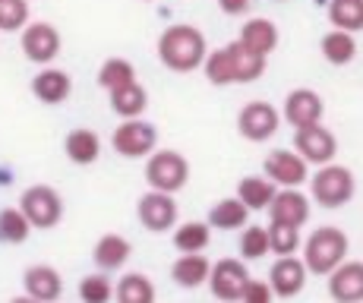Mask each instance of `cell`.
<instances>
[{"mask_svg": "<svg viewBox=\"0 0 363 303\" xmlns=\"http://www.w3.org/2000/svg\"><path fill=\"white\" fill-rule=\"evenodd\" d=\"M323 114H325V101H323V95L313 89H294V92H288V98H284L281 117L294 126V130L297 126L319 123Z\"/></svg>", "mask_w": 363, "mask_h": 303, "instance_id": "9a60e30c", "label": "cell"}, {"mask_svg": "<svg viewBox=\"0 0 363 303\" xmlns=\"http://www.w3.org/2000/svg\"><path fill=\"white\" fill-rule=\"evenodd\" d=\"M23 285H26V297L41 303H51L64 294V278H60V272L54 265H29L23 275Z\"/></svg>", "mask_w": 363, "mask_h": 303, "instance_id": "e0dca14e", "label": "cell"}, {"mask_svg": "<svg viewBox=\"0 0 363 303\" xmlns=\"http://www.w3.org/2000/svg\"><path fill=\"white\" fill-rule=\"evenodd\" d=\"M310 193L323 209H341L354 199L357 180L351 167L329 161V165H319V171L310 177Z\"/></svg>", "mask_w": 363, "mask_h": 303, "instance_id": "7a4b0ae2", "label": "cell"}, {"mask_svg": "<svg viewBox=\"0 0 363 303\" xmlns=\"http://www.w3.org/2000/svg\"><path fill=\"white\" fill-rule=\"evenodd\" d=\"M29 234L32 224L23 215V209H4L0 212V243H26Z\"/></svg>", "mask_w": 363, "mask_h": 303, "instance_id": "d6a6232c", "label": "cell"}, {"mask_svg": "<svg viewBox=\"0 0 363 303\" xmlns=\"http://www.w3.org/2000/svg\"><path fill=\"white\" fill-rule=\"evenodd\" d=\"M250 218V209L243 206L237 196H228V199H218L212 209H208V228L212 231H237L243 228Z\"/></svg>", "mask_w": 363, "mask_h": 303, "instance_id": "d4e9b609", "label": "cell"}, {"mask_svg": "<svg viewBox=\"0 0 363 303\" xmlns=\"http://www.w3.org/2000/svg\"><path fill=\"white\" fill-rule=\"evenodd\" d=\"M19 209H23V215L29 218L32 231L57 228L60 218H64V199H60V193L54 187H48V183H35V187L23 189Z\"/></svg>", "mask_w": 363, "mask_h": 303, "instance_id": "277c9868", "label": "cell"}, {"mask_svg": "<svg viewBox=\"0 0 363 303\" xmlns=\"http://www.w3.org/2000/svg\"><path fill=\"white\" fill-rule=\"evenodd\" d=\"M114 297L121 303H152L155 300V285L149 275L143 272H127L114 287Z\"/></svg>", "mask_w": 363, "mask_h": 303, "instance_id": "83f0119b", "label": "cell"}, {"mask_svg": "<svg viewBox=\"0 0 363 303\" xmlns=\"http://www.w3.org/2000/svg\"><path fill=\"white\" fill-rule=\"evenodd\" d=\"M294 149L306 165H329L338 155V139L332 130H325L323 121L310 123V126H297L294 130Z\"/></svg>", "mask_w": 363, "mask_h": 303, "instance_id": "52a82bcc", "label": "cell"}, {"mask_svg": "<svg viewBox=\"0 0 363 303\" xmlns=\"http://www.w3.org/2000/svg\"><path fill=\"white\" fill-rule=\"evenodd\" d=\"M29 23V0H0V32H19Z\"/></svg>", "mask_w": 363, "mask_h": 303, "instance_id": "d590c367", "label": "cell"}, {"mask_svg": "<svg viewBox=\"0 0 363 303\" xmlns=\"http://www.w3.org/2000/svg\"><path fill=\"white\" fill-rule=\"evenodd\" d=\"M208 54V41L196 26H167V29L158 35V60L164 63L174 73H193V70L202 67Z\"/></svg>", "mask_w": 363, "mask_h": 303, "instance_id": "6da1fadb", "label": "cell"}, {"mask_svg": "<svg viewBox=\"0 0 363 303\" xmlns=\"http://www.w3.org/2000/svg\"><path fill=\"white\" fill-rule=\"evenodd\" d=\"M347 256V237L341 228H319L303 243V265L313 275H329Z\"/></svg>", "mask_w": 363, "mask_h": 303, "instance_id": "3957f363", "label": "cell"}, {"mask_svg": "<svg viewBox=\"0 0 363 303\" xmlns=\"http://www.w3.org/2000/svg\"><path fill=\"white\" fill-rule=\"evenodd\" d=\"M218 6L225 16H243L253 6V0H218Z\"/></svg>", "mask_w": 363, "mask_h": 303, "instance_id": "f35d334b", "label": "cell"}, {"mask_svg": "<svg viewBox=\"0 0 363 303\" xmlns=\"http://www.w3.org/2000/svg\"><path fill=\"white\" fill-rule=\"evenodd\" d=\"M250 272L240 259H218V263L208 269V281L206 285L212 287V294L218 300H240V291L247 285Z\"/></svg>", "mask_w": 363, "mask_h": 303, "instance_id": "4fadbf2b", "label": "cell"}, {"mask_svg": "<svg viewBox=\"0 0 363 303\" xmlns=\"http://www.w3.org/2000/svg\"><path fill=\"white\" fill-rule=\"evenodd\" d=\"M269 250L278 253V256H291L300 246V228H291V224H278L269 221Z\"/></svg>", "mask_w": 363, "mask_h": 303, "instance_id": "836d02e7", "label": "cell"}, {"mask_svg": "<svg viewBox=\"0 0 363 303\" xmlns=\"http://www.w3.org/2000/svg\"><path fill=\"white\" fill-rule=\"evenodd\" d=\"M174 246L180 253H202L212 241V228L208 221H184V224H174Z\"/></svg>", "mask_w": 363, "mask_h": 303, "instance_id": "f1b7e54d", "label": "cell"}, {"mask_svg": "<svg viewBox=\"0 0 363 303\" xmlns=\"http://www.w3.org/2000/svg\"><path fill=\"white\" fill-rule=\"evenodd\" d=\"M262 171L275 187H303L310 180V165L291 149H275L265 155Z\"/></svg>", "mask_w": 363, "mask_h": 303, "instance_id": "30bf717a", "label": "cell"}, {"mask_svg": "<svg viewBox=\"0 0 363 303\" xmlns=\"http://www.w3.org/2000/svg\"><path fill=\"white\" fill-rule=\"evenodd\" d=\"M190 180V165L180 152L162 149V152H149L145 161V183L152 189H162V193H180Z\"/></svg>", "mask_w": 363, "mask_h": 303, "instance_id": "5b68a950", "label": "cell"}, {"mask_svg": "<svg viewBox=\"0 0 363 303\" xmlns=\"http://www.w3.org/2000/svg\"><path fill=\"white\" fill-rule=\"evenodd\" d=\"M329 23L335 29L360 32L363 29V0H329Z\"/></svg>", "mask_w": 363, "mask_h": 303, "instance_id": "f546056e", "label": "cell"}, {"mask_svg": "<svg viewBox=\"0 0 363 303\" xmlns=\"http://www.w3.org/2000/svg\"><path fill=\"white\" fill-rule=\"evenodd\" d=\"M319 48H323V57L332 67H347V63L357 57V38H354V32H345V29L325 32Z\"/></svg>", "mask_w": 363, "mask_h": 303, "instance_id": "484cf974", "label": "cell"}, {"mask_svg": "<svg viewBox=\"0 0 363 303\" xmlns=\"http://www.w3.org/2000/svg\"><path fill=\"white\" fill-rule=\"evenodd\" d=\"M278 126H281V114H278L269 101H250V104H243L240 114H237V130H240V136L250 139V143H265V139H272L278 133Z\"/></svg>", "mask_w": 363, "mask_h": 303, "instance_id": "9c48e42d", "label": "cell"}, {"mask_svg": "<svg viewBox=\"0 0 363 303\" xmlns=\"http://www.w3.org/2000/svg\"><path fill=\"white\" fill-rule=\"evenodd\" d=\"M136 215H139V221H143V228L152 231V234L171 231L174 224H177V202H174V193L149 189L145 196H139Z\"/></svg>", "mask_w": 363, "mask_h": 303, "instance_id": "ba28073f", "label": "cell"}, {"mask_svg": "<svg viewBox=\"0 0 363 303\" xmlns=\"http://www.w3.org/2000/svg\"><path fill=\"white\" fill-rule=\"evenodd\" d=\"M278 38H281V35H278V26L272 23V19H265V16L247 19V23H243V29H240V35H237V41H240L243 48L262 54V57H269V54L275 51Z\"/></svg>", "mask_w": 363, "mask_h": 303, "instance_id": "d6986e66", "label": "cell"}, {"mask_svg": "<svg viewBox=\"0 0 363 303\" xmlns=\"http://www.w3.org/2000/svg\"><path fill=\"white\" fill-rule=\"evenodd\" d=\"M111 297H114V285H111V278L104 272L86 275V278L79 281V300H86V303H108Z\"/></svg>", "mask_w": 363, "mask_h": 303, "instance_id": "e575fe53", "label": "cell"}, {"mask_svg": "<svg viewBox=\"0 0 363 303\" xmlns=\"http://www.w3.org/2000/svg\"><path fill=\"white\" fill-rule=\"evenodd\" d=\"M228 54H231V67H234V82H240V86H247V82H256L259 76L265 73V60L262 54L250 51V48H243L240 41H231V45H225Z\"/></svg>", "mask_w": 363, "mask_h": 303, "instance_id": "603a6c76", "label": "cell"}, {"mask_svg": "<svg viewBox=\"0 0 363 303\" xmlns=\"http://www.w3.org/2000/svg\"><path fill=\"white\" fill-rule=\"evenodd\" d=\"M208 269H212V263L202 253H184V256L174 259L171 278H174V285L193 291V287H202L208 281Z\"/></svg>", "mask_w": 363, "mask_h": 303, "instance_id": "44dd1931", "label": "cell"}, {"mask_svg": "<svg viewBox=\"0 0 363 303\" xmlns=\"http://www.w3.org/2000/svg\"><path fill=\"white\" fill-rule=\"evenodd\" d=\"M133 256V243L127 241V237L121 234H104L99 243H95V265H99L101 272H117L127 265V259Z\"/></svg>", "mask_w": 363, "mask_h": 303, "instance_id": "7402d4cb", "label": "cell"}, {"mask_svg": "<svg viewBox=\"0 0 363 303\" xmlns=\"http://www.w3.org/2000/svg\"><path fill=\"white\" fill-rule=\"evenodd\" d=\"M272 196H275V183L269 177H243L237 183V199L243 202V206L250 209V212H262V209H269Z\"/></svg>", "mask_w": 363, "mask_h": 303, "instance_id": "4316f807", "label": "cell"}, {"mask_svg": "<svg viewBox=\"0 0 363 303\" xmlns=\"http://www.w3.org/2000/svg\"><path fill=\"white\" fill-rule=\"evenodd\" d=\"M202 70H206V79L212 82V86H218V89L234 86V67H231V54H228V48L208 51L206 60H202Z\"/></svg>", "mask_w": 363, "mask_h": 303, "instance_id": "4dcf8cb0", "label": "cell"}, {"mask_svg": "<svg viewBox=\"0 0 363 303\" xmlns=\"http://www.w3.org/2000/svg\"><path fill=\"white\" fill-rule=\"evenodd\" d=\"M275 294H272L269 281H256V278H247V285H243L240 291V300L243 303H269Z\"/></svg>", "mask_w": 363, "mask_h": 303, "instance_id": "74e56055", "label": "cell"}, {"mask_svg": "<svg viewBox=\"0 0 363 303\" xmlns=\"http://www.w3.org/2000/svg\"><path fill=\"white\" fill-rule=\"evenodd\" d=\"M265 253H269V231L259 228V224H253V228L243 231V237H240V256L243 259H262Z\"/></svg>", "mask_w": 363, "mask_h": 303, "instance_id": "8d00e7d4", "label": "cell"}, {"mask_svg": "<svg viewBox=\"0 0 363 303\" xmlns=\"http://www.w3.org/2000/svg\"><path fill=\"white\" fill-rule=\"evenodd\" d=\"M136 79V67L127 57H111L99 67V86L104 92L117 89V86H127V82Z\"/></svg>", "mask_w": 363, "mask_h": 303, "instance_id": "1f68e13d", "label": "cell"}, {"mask_svg": "<svg viewBox=\"0 0 363 303\" xmlns=\"http://www.w3.org/2000/svg\"><path fill=\"white\" fill-rule=\"evenodd\" d=\"M329 278V297L338 303H357L363 300V263L345 259L325 275Z\"/></svg>", "mask_w": 363, "mask_h": 303, "instance_id": "2e32d148", "label": "cell"}, {"mask_svg": "<svg viewBox=\"0 0 363 303\" xmlns=\"http://www.w3.org/2000/svg\"><path fill=\"white\" fill-rule=\"evenodd\" d=\"M108 95H111V111L117 117H143V111L149 108V92L139 86L136 79L127 82V86L111 89Z\"/></svg>", "mask_w": 363, "mask_h": 303, "instance_id": "cb8c5ba5", "label": "cell"}, {"mask_svg": "<svg viewBox=\"0 0 363 303\" xmlns=\"http://www.w3.org/2000/svg\"><path fill=\"white\" fill-rule=\"evenodd\" d=\"M19 32H23V38H19V45H23V54L32 63H41V67H48V63H51L60 54V32L54 29L51 23H26Z\"/></svg>", "mask_w": 363, "mask_h": 303, "instance_id": "8fae6325", "label": "cell"}, {"mask_svg": "<svg viewBox=\"0 0 363 303\" xmlns=\"http://www.w3.org/2000/svg\"><path fill=\"white\" fill-rule=\"evenodd\" d=\"M310 196L300 193V187H281L275 189V196H272L269 202V218L278 224H291V228H303L306 221H310Z\"/></svg>", "mask_w": 363, "mask_h": 303, "instance_id": "7c38bea8", "label": "cell"}, {"mask_svg": "<svg viewBox=\"0 0 363 303\" xmlns=\"http://www.w3.org/2000/svg\"><path fill=\"white\" fill-rule=\"evenodd\" d=\"M111 145L123 158H145L149 152H155L158 130H155V123L143 121V117H123V123L111 136Z\"/></svg>", "mask_w": 363, "mask_h": 303, "instance_id": "8992f818", "label": "cell"}, {"mask_svg": "<svg viewBox=\"0 0 363 303\" xmlns=\"http://www.w3.org/2000/svg\"><path fill=\"white\" fill-rule=\"evenodd\" d=\"M32 95L41 104H64L73 95V79H69L67 70H54L45 67L38 76L32 79Z\"/></svg>", "mask_w": 363, "mask_h": 303, "instance_id": "ac0fdd59", "label": "cell"}, {"mask_svg": "<svg viewBox=\"0 0 363 303\" xmlns=\"http://www.w3.org/2000/svg\"><path fill=\"white\" fill-rule=\"evenodd\" d=\"M64 152L67 158L73 161V165H95L101 155V136L95 130H89V126H76V130L67 133L64 139Z\"/></svg>", "mask_w": 363, "mask_h": 303, "instance_id": "ffe728a7", "label": "cell"}, {"mask_svg": "<svg viewBox=\"0 0 363 303\" xmlns=\"http://www.w3.org/2000/svg\"><path fill=\"white\" fill-rule=\"evenodd\" d=\"M306 275H310V272H306L303 259H297L294 253H291V256H281L275 265H272L269 287H272V294H275V297L291 300V297H297V294L306 287Z\"/></svg>", "mask_w": 363, "mask_h": 303, "instance_id": "5bb4252c", "label": "cell"}]
</instances>
